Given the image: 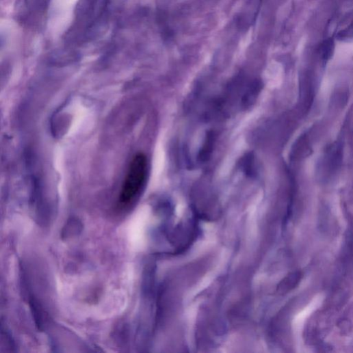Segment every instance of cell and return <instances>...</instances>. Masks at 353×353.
Wrapping results in <instances>:
<instances>
[{"mask_svg": "<svg viewBox=\"0 0 353 353\" xmlns=\"http://www.w3.org/2000/svg\"><path fill=\"white\" fill-rule=\"evenodd\" d=\"M148 170L147 158L139 153L131 161L119 197L120 205L130 206L138 198L144 185Z\"/></svg>", "mask_w": 353, "mask_h": 353, "instance_id": "obj_1", "label": "cell"}]
</instances>
